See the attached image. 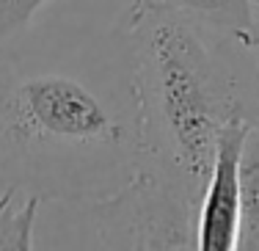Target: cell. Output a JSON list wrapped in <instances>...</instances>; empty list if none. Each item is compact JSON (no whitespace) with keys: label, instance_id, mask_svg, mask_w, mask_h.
Wrapping results in <instances>:
<instances>
[{"label":"cell","instance_id":"3","mask_svg":"<svg viewBox=\"0 0 259 251\" xmlns=\"http://www.w3.org/2000/svg\"><path fill=\"white\" fill-rule=\"evenodd\" d=\"M254 119H234L224 127L215 146L212 169L199 196L193 248L234 251L240 237V163Z\"/></svg>","mask_w":259,"mask_h":251},{"label":"cell","instance_id":"1","mask_svg":"<svg viewBox=\"0 0 259 251\" xmlns=\"http://www.w3.org/2000/svg\"><path fill=\"white\" fill-rule=\"evenodd\" d=\"M133 100L138 171L199 213L215 146L234 119L259 121V66L243 72L245 47L160 6L133 3Z\"/></svg>","mask_w":259,"mask_h":251},{"label":"cell","instance_id":"7","mask_svg":"<svg viewBox=\"0 0 259 251\" xmlns=\"http://www.w3.org/2000/svg\"><path fill=\"white\" fill-rule=\"evenodd\" d=\"M256 11H259V0H256ZM256 66H259V53H256Z\"/></svg>","mask_w":259,"mask_h":251},{"label":"cell","instance_id":"5","mask_svg":"<svg viewBox=\"0 0 259 251\" xmlns=\"http://www.w3.org/2000/svg\"><path fill=\"white\" fill-rule=\"evenodd\" d=\"M39 204L41 196L28 193L25 199H20V188L14 185L0 196V248H33V226L39 216Z\"/></svg>","mask_w":259,"mask_h":251},{"label":"cell","instance_id":"6","mask_svg":"<svg viewBox=\"0 0 259 251\" xmlns=\"http://www.w3.org/2000/svg\"><path fill=\"white\" fill-rule=\"evenodd\" d=\"M45 3L47 0H0V47L14 39Z\"/></svg>","mask_w":259,"mask_h":251},{"label":"cell","instance_id":"4","mask_svg":"<svg viewBox=\"0 0 259 251\" xmlns=\"http://www.w3.org/2000/svg\"><path fill=\"white\" fill-rule=\"evenodd\" d=\"M160 6L226 41L259 53V11L256 0H133Z\"/></svg>","mask_w":259,"mask_h":251},{"label":"cell","instance_id":"2","mask_svg":"<svg viewBox=\"0 0 259 251\" xmlns=\"http://www.w3.org/2000/svg\"><path fill=\"white\" fill-rule=\"evenodd\" d=\"M138 171L135 119L66 72L0 80V174L20 191L100 201Z\"/></svg>","mask_w":259,"mask_h":251}]
</instances>
